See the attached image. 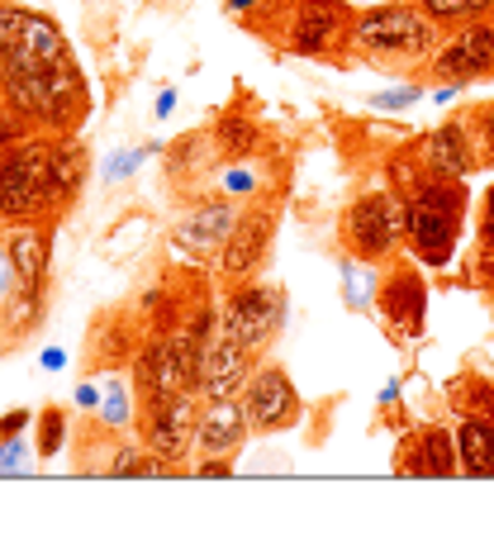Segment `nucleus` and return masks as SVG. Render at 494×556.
<instances>
[{"mask_svg":"<svg viewBox=\"0 0 494 556\" xmlns=\"http://www.w3.org/2000/svg\"><path fill=\"white\" fill-rule=\"evenodd\" d=\"M456 452L471 476H494V419H466L456 433Z\"/></svg>","mask_w":494,"mask_h":556,"instance_id":"19","label":"nucleus"},{"mask_svg":"<svg viewBox=\"0 0 494 556\" xmlns=\"http://www.w3.org/2000/svg\"><path fill=\"white\" fill-rule=\"evenodd\" d=\"M62 362H67V352H58V348L43 352V366H48V371H62Z\"/></svg>","mask_w":494,"mask_h":556,"instance_id":"33","label":"nucleus"},{"mask_svg":"<svg viewBox=\"0 0 494 556\" xmlns=\"http://www.w3.org/2000/svg\"><path fill=\"white\" fill-rule=\"evenodd\" d=\"M485 143H490V153H494V105H490V115H485Z\"/></svg>","mask_w":494,"mask_h":556,"instance_id":"35","label":"nucleus"},{"mask_svg":"<svg viewBox=\"0 0 494 556\" xmlns=\"http://www.w3.org/2000/svg\"><path fill=\"white\" fill-rule=\"evenodd\" d=\"M76 404H81V409H96V404H100L96 386H76Z\"/></svg>","mask_w":494,"mask_h":556,"instance_id":"32","label":"nucleus"},{"mask_svg":"<svg viewBox=\"0 0 494 556\" xmlns=\"http://www.w3.org/2000/svg\"><path fill=\"white\" fill-rule=\"evenodd\" d=\"M456 233H461V186L447 176V181L423 186L409 200V243L418 252V262L442 267V262H452Z\"/></svg>","mask_w":494,"mask_h":556,"instance_id":"6","label":"nucleus"},{"mask_svg":"<svg viewBox=\"0 0 494 556\" xmlns=\"http://www.w3.org/2000/svg\"><path fill=\"white\" fill-rule=\"evenodd\" d=\"M143 452L148 447H134V442H124L119 452H114V462L105 466L110 476H138V462H143Z\"/></svg>","mask_w":494,"mask_h":556,"instance_id":"26","label":"nucleus"},{"mask_svg":"<svg viewBox=\"0 0 494 556\" xmlns=\"http://www.w3.org/2000/svg\"><path fill=\"white\" fill-rule=\"evenodd\" d=\"M252 5H257V0H228V10H233V15H238V10H252Z\"/></svg>","mask_w":494,"mask_h":556,"instance_id":"36","label":"nucleus"},{"mask_svg":"<svg viewBox=\"0 0 494 556\" xmlns=\"http://www.w3.org/2000/svg\"><path fill=\"white\" fill-rule=\"evenodd\" d=\"M248 424L257 428V433H276V428H290L300 419V395L295 386H290L286 371H276V366H266L248 381Z\"/></svg>","mask_w":494,"mask_h":556,"instance_id":"10","label":"nucleus"},{"mask_svg":"<svg viewBox=\"0 0 494 556\" xmlns=\"http://www.w3.org/2000/svg\"><path fill=\"white\" fill-rule=\"evenodd\" d=\"M490 419H494V400H490Z\"/></svg>","mask_w":494,"mask_h":556,"instance_id":"37","label":"nucleus"},{"mask_svg":"<svg viewBox=\"0 0 494 556\" xmlns=\"http://www.w3.org/2000/svg\"><path fill=\"white\" fill-rule=\"evenodd\" d=\"M24 466H29V442H24V433L20 438H0V471L15 476V471H24Z\"/></svg>","mask_w":494,"mask_h":556,"instance_id":"25","label":"nucleus"},{"mask_svg":"<svg viewBox=\"0 0 494 556\" xmlns=\"http://www.w3.org/2000/svg\"><path fill=\"white\" fill-rule=\"evenodd\" d=\"M271 233H276V219L266 210H252V214H238L233 233L219 252V271L224 276H248L252 267H262L266 248H271Z\"/></svg>","mask_w":494,"mask_h":556,"instance_id":"14","label":"nucleus"},{"mask_svg":"<svg viewBox=\"0 0 494 556\" xmlns=\"http://www.w3.org/2000/svg\"><path fill=\"white\" fill-rule=\"evenodd\" d=\"M248 371H252V348H243L219 328L205 348V362H200V390L210 400H233L248 386Z\"/></svg>","mask_w":494,"mask_h":556,"instance_id":"11","label":"nucleus"},{"mask_svg":"<svg viewBox=\"0 0 494 556\" xmlns=\"http://www.w3.org/2000/svg\"><path fill=\"white\" fill-rule=\"evenodd\" d=\"M10 286H15V267H10V248L0 243V300L10 295Z\"/></svg>","mask_w":494,"mask_h":556,"instance_id":"30","label":"nucleus"},{"mask_svg":"<svg viewBox=\"0 0 494 556\" xmlns=\"http://www.w3.org/2000/svg\"><path fill=\"white\" fill-rule=\"evenodd\" d=\"M428 162H433L438 176H452V181L471 172V143H466L461 124H442V129L428 138Z\"/></svg>","mask_w":494,"mask_h":556,"instance_id":"18","label":"nucleus"},{"mask_svg":"<svg viewBox=\"0 0 494 556\" xmlns=\"http://www.w3.org/2000/svg\"><path fill=\"white\" fill-rule=\"evenodd\" d=\"M0 100L38 134H72L91 110L58 20L15 0H0Z\"/></svg>","mask_w":494,"mask_h":556,"instance_id":"1","label":"nucleus"},{"mask_svg":"<svg viewBox=\"0 0 494 556\" xmlns=\"http://www.w3.org/2000/svg\"><path fill=\"white\" fill-rule=\"evenodd\" d=\"M195 424H200V409L190 395H172V400H152L148 414H143V442L148 452L167 457L172 466L195 447Z\"/></svg>","mask_w":494,"mask_h":556,"instance_id":"9","label":"nucleus"},{"mask_svg":"<svg viewBox=\"0 0 494 556\" xmlns=\"http://www.w3.org/2000/svg\"><path fill=\"white\" fill-rule=\"evenodd\" d=\"M100 424L114 428V433H124V428L134 424V400H129V386L114 376L105 381V404H100Z\"/></svg>","mask_w":494,"mask_h":556,"instance_id":"22","label":"nucleus"},{"mask_svg":"<svg viewBox=\"0 0 494 556\" xmlns=\"http://www.w3.org/2000/svg\"><path fill=\"white\" fill-rule=\"evenodd\" d=\"M418 10L423 15H433L438 24L442 20H480L494 10V0H418Z\"/></svg>","mask_w":494,"mask_h":556,"instance_id":"23","label":"nucleus"},{"mask_svg":"<svg viewBox=\"0 0 494 556\" xmlns=\"http://www.w3.org/2000/svg\"><path fill=\"white\" fill-rule=\"evenodd\" d=\"M24 428H29V409H10L5 419H0V438H20Z\"/></svg>","mask_w":494,"mask_h":556,"instance_id":"29","label":"nucleus"},{"mask_svg":"<svg viewBox=\"0 0 494 556\" xmlns=\"http://www.w3.org/2000/svg\"><path fill=\"white\" fill-rule=\"evenodd\" d=\"M248 409L238 400H210V409H200V424H195V447L205 457H228L238 442L248 438Z\"/></svg>","mask_w":494,"mask_h":556,"instance_id":"16","label":"nucleus"},{"mask_svg":"<svg viewBox=\"0 0 494 556\" xmlns=\"http://www.w3.org/2000/svg\"><path fill=\"white\" fill-rule=\"evenodd\" d=\"M53 181H58V195H62V210L81 195L86 186V148L76 143L72 134H58L53 138Z\"/></svg>","mask_w":494,"mask_h":556,"instance_id":"17","label":"nucleus"},{"mask_svg":"<svg viewBox=\"0 0 494 556\" xmlns=\"http://www.w3.org/2000/svg\"><path fill=\"white\" fill-rule=\"evenodd\" d=\"M62 195L53 181V138L29 134L24 143L0 148V219L5 224H53Z\"/></svg>","mask_w":494,"mask_h":556,"instance_id":"2","label":"nucleus"},{"mask_svg":"<svg viewBox=\"0 0 494 556\" xmlns=\"http://www.w3.org/2000/svg\"><path fill=\"white\" fill-rule=\"evenodd\" d=\"M286 324V295L271 286H243L233 300H228L219 328L228 338H238L243 348L262 352L276 338V328Z\"/></svg>","mask_w":494,"mask_h":556,"instance_id":"7","label":"nucleus"},{"mask_svg":"<svg viewBox=\"0 0 494 556\" xmlns=\"http://www.w3.org/2000/svg\"><path fill=\"white\" fill-rule=\"evenodd\" d=\"M172 105H176V96L167 91V96H162V100H157V115H162V119H167V115H172Z\"/></svg>","mask_w":494,"mask_h":556,"instance_id":"34","label":"nucleus"},{"mask_svg":"<svg viewBox=\"0 0 494 556\" xmlns=\"http://www.w3.org/2000/svg\"><path fill=\"white\" fill-rule=\"evenodd\" d=\"M62 438H67V414H62V409H43V419H38V442H34V452H38L43 462L58 457Z\"/></svg>","mask_w":494,"mask_h":556,"instance_id":"24","label":"nucleus"},{"mask_svg":"<svg viewBox=\"0 0 494 556\" xmlns=\"http://www.w3.org/2000/svg\"><path fill=\"white\" fill-rule=\"evenodd\" d=\"M252 186H257V176L243 172V167H233V172L224 176V191H228V195H243V191H252Z\"/></svg>","mask_w":494,"mask_h":556,"instance_id":"28","label":"nucleus"},{"mask_svg":"<svg viewBox=\"0 0 494 556\" xmlns=\"http://www.w3.org/2000/svg\"><path fill=\"white\" fill-rule=\"evenodd\" d=\"M409 471L414 476H452L456 471V447L442 428H428V433L418 438V457L409 462Z\"/></svg>","mask_w":494,"mask_h":556,"instance_id":"21","label":"nucleus"},{"mask_svg":"<svg viewBox=\"0 0 494 556\" xmlns=\"http://www.w3.org/2000/svg\"><path fill=\"white\" fill-rule=\"evenodd\" d=\"M210 338H214V314H200L195 328H181V333H167V338H157V343H148L134 366L138 395L148 404L190 395V390L200 386V362H205Z\"/></svg>","mask_w":494,"mask_h":556,"instance_id":"3","label":"nucleus"},{"mask_svg":"<svg viewBox=\"0 0 494 556\" xmlns=\"http://www.w3.org/2000/svg\"><path fill=\"white\" fill-rule=\"evenodd\" d=\"M494 67V24L471 20V29H461L452 43L438 48V72L447 81H476Z\"/></svg>","mask_w":494,"mask_h":556,"instance_id":"12","label":"nucleus"},{"mask_svg":"<svg viewBox=\"0 0 494 556\" xmlns=\"http://www.w3.org/2000/svg\"><path fill=\"white\" fill-rule=\"evenodd\" d=\"M342 34H352L342 0H304L295 15V29H290V48L295 53H328Z\"/></svg>","mask_w":494,"mask_h":556,"instance_id":"15","label":"nucleus"},{"mask_svg":"<svg viewBox=\"0 0 494 556\" xmlns=\"http://www.w3.org/2000/svg\"><path fill=\"white\" fill-rule=\"evenodd\" d=\"M480 238H485V248H494V191L485 195V214H480Z\"/></svg>","mask_w":494,"mask_h":556,"instance_id":"31","label":"nucleus"},{"mask_svg":"<svg viewBox=\"0 0 494 556\" xmlns=\"http://www.w3.org/2000/svg\"><path fill=\"white\" fill-rule=\"evenodd\" d=\"M347 39L376 58H423L438 43V20L418 5H376L352 20Z\"/></svg>","mask_w":494,"mask_h":556,"instance_id":"5","label":"nucleus"},{"mask_svg":"<svg viewBox=\"0 0 494 556\" xmlns=\"http://www.w3.org/2000/svg\"><path fill=\"white\" fill-rule=\"evenodd\" d=\"M10 267H15V286L5 295V324L24 333L38 324L48 305V252H53V224H15L5 238Z\"/></svg>","mask_w":494,"mask_h":556,"instance_id":"4","label":"nucleus"},{"mask_svg":"<svg viewBox=\"0 0 494 556\" xmlns=\"http://www.w3.org/2000/svg\"><path fill=\"white\" fill-rule=\"evenodd\" d=\"M409 233V205L404 200H390V195H362L347 214V238L362 257H385L400 238Z\"/></svg>","mask_w":494,"mask_h":556,"instance_id":"8","label":"nucleus"},{"mask_svg":"<svg viewBox=\"0 0 494 556\" xmlns=\"http://www.w3.org/2000/svg\"><path fill=\"white\" fill-rule=\"evenodd\" d=\"M418 96H423L418 86H404V91H385V96H376L371 105H376V110H404V105H414Z\"/></svg>","mask_w":494,"mask_h":556,"instance_id":"27","label":"nucleus"},{"mask_svg":"<svg viewBox=\"0 0 494 556\" xmlns=\"http://www.w3.org/2000/svg\"><path fill=\"white\" fill-rule=\"evenodd\" d=\"M233 224H238V210L224 205V200H214V205H200L195 214H186V219L172 229V248L200 262V257H210V252H224L228 233H233Z\"/></svg>","mask_w":494,"mask_h":556,"instance_id":"13","label":"nucleus"},{"mask_svg":"<svg viewBox=\"0 0 494 556\" xmlns=\"http://www.w3.org/2000/svg\"><path fill=\"white\" fill-rule=\"evenodd\" d=\"M385 314L395 324L404 328H423V281H418L414 271H400V276H390V286H385Z\"/></svg>","mask_w":494,"mask_h":556,"instance_id":"20","label":"nucleus"}]
</instances>
